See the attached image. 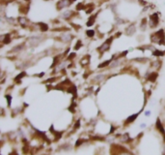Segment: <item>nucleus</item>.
I'll return each mask as SVG.
<instances>
[{
  "mask_svg": "<svg viewBox=\"0 0 165 155\" xmlns=\"http://www.w3.org/2000/svg\"><path fill=\"white\" fill-rule=\"evenodd\" d=\"M90 58H91L90 54H86V55L82 56L81 58H80V60H79L80 66H81V67H86V66L89 65V63H90Z\"/></svg>",
  "mask_w": 165,
  "mask_h": 155,
  "instance_id": "18",
  "label": "nucleus"
},
{
  "mask_svg": "<svg viewBox=\"0 0 165 155\" xmlns=\"http://www.w3.org/2000/svg\"><path fill=\"white\" fill-rule=\"evenodd\" d=\"M149 27V21H148V18L145 17L143 18H141L140 23H139V28L141 32H146Z\"/></svg>",
  "mask_w": 165,
  "mask_h": 155,
  "instance_id": "16",
  "label": "nucleus"
},
{
  "mask_svg": "<svg viewBox=\"0 0 165 155\" xmlns=\"http://www.w3.org/2000/svg\"><path fill=\"white\" fill-rule=\"evenodd\" d=\"M9 32H6V33H0V49H2L4 45H3V43H4L5 39L8 36Z\"/></svg>",
  "mask_w": 165,
  "mask_h": 155,
  "instance_id": "25",
  "label": "nucleus"
},
{
  "mask_svg": "<svg viewBox=\"0 0 165 155\" xmlns=\"http://www.w3.org/2000/svg\"><path fill=\"white\" fill-rule=\"evenodd\" d=\"M5 99H6V102H7V107H8L9 108H11V106H12V101H13V96L11 95V93H8L6 92L5 93Z\"/></svg>",
  "mask_w": 165,
  "mask_h": 155,
  "instance_id": "23",
  "label": "nucleus"
},
{
  "mask_svg": "<svg viewBox=\"0 0 165 155\" xmlns=\"http://www.w3.org/2000/svg\"><path fill=\"white\" fill-rule=\"evenodd\" d=\"M126 23V21L125 18H123L120 16H115L114 17V24L116 26H120V25H124Z\"/></svg>",
  "mask_w": 165,
  "mask_h": 155,
  "instance_id": "19",
  "label": "nucleus"
},
{
  "mask_svg": "<svg viewBox=\"0 0 165 155\" xmlns=\"http://www.w3.org/2000/svg\"><path fill=\"white\" fill-rule=\"evenodd\" d=\"M145 115H146V116L151 115V111H145Z\"/></svg>",
  "mask_w": 165,
  "mask_h": 155,
  "instance_id": "36",
  "label": "nucleus"
},
{
  "mask_svg": "<svg viewBox=\"0 0 165 155\" xmlns=\"http://www.w3.org/2000/svg\"><path fill=\"white\" fill-rule=\"evenodd\" d=\"M5 114V110L0 106V115H4Z\"/></svg>",
  "mask_w": 165,
  "mask_h": 155,
  "instance_id": "35",
  "label": "nucleus"
},
{
  "mask_svg": "<svg viewBox=\"0 0 165 155\" xmlns=\"http://www.w3.org/2000/svg\"><path fill=\"white\" fill-rule=\"evenodd\" d=\"M4 78H6V72L1 71V70H0V80H3Z\"/></svg>",
  "mask_w": 165,
  "mask_h": 155,
  "instance_id": "34",
  "label": "nucleus"
},
{
  "mask_svg": "<svg viewBox=\"0 0 165 155\" xmlns=\"http://www.w3.org/2000/svg\"><path fill=\"white\" fill-rule=\"evenodd\" d=\"M18 14L22 16H27V14L30 11V3L26 2H20L18 6Z\"/></svg>",
  "mask_w": 165,
  "mask_h": 155,
  "instance_id": "13",
  "label": "nucleus"
},
{
  "mask_svg": "<svg viewBox=\"0 0 165 155\" xmlns=\"http://www.w3.org/2000/svg\"><path fill=\"white\" fill-rule=\"evenodd\" d=\"M101 1H103V0H101Z\"/></svg>",
  "mask_w": 165,
  "mask_h": 155,
  "instance_id": "39",
  "label": "nucleus"
},
{
  "mask_svg": "<svg viewBox=\"0 0 165 155\" xmlns=\"http://www.w3.org/2000/svg\"><path fill=\"white\" fill-rule=\"evenodd\" d=\"M86 9V4L84 2H80L78 3L77 5L75 6V11L76 12H79V11H82V10H85Z\"/></svg>",
  "mask_w": 165,
  "mask_h": 155,
  "instance_id": "28",
  "label": "nucleus"
},
{
  "mask_svg": "<svg viewBox=\"0 0 165 155\" xmlns=\"http://www.w3.org/2000/svg\"><path fill=\"white\" fill-rule=\"evenodd\" d=\"M96 34H97V31L94 30V29H87V30L85 31V35H86V36H87L88 38H89V39L95 38Z\"/></svg>",
  "mask_w": 165,
  "mask_h": 155,
  "instance_id": "24",
  "label": "nucleus"
},
{
  "mask_svg": "<svg viewBox=\"0 0 165 155\" xmlns=\"http://www.w3.org/2000/svg\"><path fill=\"white\" fill-rule=\"evenodd\" d=\"M152 55L155 57H161L165 55V50H161L159 49H156L153 52H152Z\"/></svg>",
  "mask_w": 165,
  "mask_h": 155,
  "instance_id": "22",
  "label": "nucleus"
},
{
  "mask_svg": "<svg viewBox=\"0 0 165 155\" xmlns=\"http://www.w3.org/2000/svg\"><path fill=\"white\" fill-rule=\"evenodd\" d=\"M76 1H77V0H58L55 5L56 10L58 12H61L65 9H68V8H70L72 4Z\"/></svg>",
  "mask_w": 165,
  "mask_h": 155,
  "instance_id": "8",
  "label": "nucleus"
},
{
  "mask_svg": "<svg viewBox=\"0 0 165 155\" xmlns=\"http://www.w3.org/2000/svg\"><path fill=\"white\" fill-rule=\"evenodd\" d=\"M17 23H18V25L22 29H28L30 25L32 24V22L28 18V17L22 16V15H20L17 17Z\"/></svg>",
  "mask_w": 165,
  "mask_h": 155,
  "instance_id": "7",
  "label": "nucleus"
},
{
  "mask_svg": "<svg viewBox=\"0 0 165 155\" xmlns=\"http://www.w3.org/2000/svg\"><path fill=\"white\" fill-rule=\"evenodd\" d=\"M32 0H23V2H26V3H31Z\"/></svg>",
  "mask_w": 165,
  "mask_h": 155,
  "instance_id": "37",
  "label": "nucleus"
},
{
  "mask_svg": "<svg viewBox=\"0 0 165 155\" xmlns=\"http://www.w3.org/2000/svg\"><path fill=\"white\" fill-rule=\"evenodd\" d=\"M137 31V23L134 22H130L129 24L126 25V27L125 28V35L128 37H132L134 36V34L136 33Z\"/></svg>",
  "mask_w": 165,
  "mask_h": 155,
  "instance_id": "11",
  "label": "nucleus"
},
{
  "mask_svg": "<svg viewBox=\"0 0 165 155\" xmlns=\"http://www.w3.org/2000/svg\"><path fill=\"white\" fill-rule=\"evenodd\" d=\"M74 39V35L69 30L63 31V32H61L58 36L56 37V40L60 43H62L63 45H70Z\"/></svg>",
  "mask_w": 165,
  "mask_h": 155,
  "instance_id": "2",
  "label": "nucleus"
},
{
  "mask_svg": "<svg viewBox=\"0 0 165 155\" xmlns=\"http://www.w3.org/2000/svg\"><path fill=\"white\" fill-rule=\"evenodd\" d=\"M148 21H149V27L151 29H155L159 25L160 19H159V14L158 13H153L151 14L148 17Z\"/></svg>",
  "mask_w": 165,
  "mask_h": 155,
  "instance_id": "9",
  "label": "nucleus"
},
{
  "mask_svg": "<svg viewBox=\"0 0 165 155\" xmlns=\"http://www.w3.org/2000/svg\"><path fill=\"white\" fill-rule=\"evenodd\" d=\"M27 76H28V74H27V71H26V70H23V71H20V73H18V75L14 78L15 83H16V84H20L22 83V79H23V78H26Z\"/></svg>",
  "mask_w": 165,
  "mask_h": 155,
  "instance_id": "14",
  "label": "nucleus"
},
{
  "mask_svg": "<svg viewBox=\"0 0 165 155\" xmlns=\"http://www.w3.org/2000/svg\"><path fill=\"white\" fill-rule=\"evenodd\" d=\"M47 36L45 35V33L37 32V33L31 34L30 36L26 38V40H25L27 49H34L39 48L43 43L47 41Z\"/></svg>",
  "mask_w": 165,
  "mask_h": 155,
  "instance_id": "1",
  "label": "nucleus"
},
{
  "mask_svg": "<svg viewBox=\"0 0 165 155\" xmlns=\"http://www.w3.org/2000/svg\"><path fill=\"white\" fill-rule=\"evenodd\" d=\"M4 21L6 22V24L9 25V26H16V25H18L17 17H15V16H8V15H7L5 17V18H4Z\"/></svg>",
  "mask_w": 165,
  "mask_h": 155,
  "instance_id": "15",
  "label": "nucleus"
},
{
  "mask_svg": "<svg viewBox=\"0 0 165 155\" xmlns=\"http://www.w3.org/2000/svg\"><path fill=\"white\" fill-rule=\"evenodd\" d=\"M157 77H158V74H157V72L156 71H152V72H150L148 75H147V80L149 81H151V83H155V81L157 79Z\"/></svg>",
  "mask_w": 165,
  "mask_h": 155,
  "instance_id": "21",
  "label": "nucleus"
},
{
  "mask_svg": "<svg viewBox=\"0 0 165 155\" xmlns=\"http://www.w3.org/2000/svg\"><path fill=\"white\" fill-rule=\"evenodd\" d=\"M76 56H77V54H76L75 52H70L68 54V56L66 57V59L69 61V62H74V60L76 58Z\"/></svg>",
  "mask_w": 165,
  "mask_h": 155,
  "instance_id": "27",
  "label": "nucleus"
},
{
  "mask_svg": "<svg viewBox=\"0 0 165 155\" xmlns=\"http://www.w3.org/2000/svg\"><path fill=\"white\" fill-rule=\"evenodd\" d=\"M78 15V12H76L75 10L72 9H65L63 11L60 12L59 18L62 19L64 21H71L72 18H74L76 16Z\"/></svg>",
  "mask_w": 165,
  "mask_h": 155,
  "instance_id": "5",
  "label": "nucleus"
},
{
  "mask_svg": "<svg viewBox=\"0 0 165 155\" xmlns=\"http://www.w3.org/2000/svg\"><path fill=\"white\" fill-rule=\"evenodd\" d=\"M22 108H20V107H17V108H12V116L13 117H15V116H17L18 114H20V112L22 111Z\"/></svg>",
  "mask_w": 165,
  "mask_h": 155,
  "instance_id": "26",
  "label": "nucleus"
},
{
  "mask_svg": "<svg viewBox=\"0 0 165 155\" xmlns=\"http://www.w3.org/2000/svg\"><path fill=\"white\" fill-rule=\"evenodd\" d=\"M114 35H112V36H109L108 38L106 39V40L102 43V44L98 46L97 48V52L101 54V55H102V54H104L105 52H109L110 49H111V45H112V43L114 41Z\"/></svg>",
  "mask_w": 165,
  "mask_h": 155,
  "instance_id": "4",
  "label": "nucleus"
},
{
  "mask_svg": "<svg viewBox=\"0 0 165 155\" xmlns=\"http://www.w3.org/2000/svg\"><path fill=\"white\" fill-rule=\"evenodd\" d=\"M151 42L159 46L165 45V32L163 29L156 31L151 34Z\"/></svg>",
  "mask_w": 165,
  "mask_h": 155,
  "instance_id": "3",
  "label": "nucleus"
},
{
  "mask_svg": "<svg viewBox=\"0 0 165 155\" xmlns=\"http://www.w3.org/2000/svg\"><path fill=\"white\" fill-rule=\"evenodd\" d=\"M132 61L139 62V63H146V62L149 61V58H147V57H136V58H134Z\"/></svg>",
  "mask_w": 165,
  "mask_h": 155,
  "instance_id": "29",
  "label": "nucleus"
},
{
  "mask_svg": "<svg viewBox=\"0 0 165 155\" xmlns=\"http://www.w3.org/2000/svg\"><path fill=\"white\" fill-rule=\"evenodd\" d=\"M99 14V11L97 12L96 14L91 15L90 17L88 18V21H86V26H87V27H92V26H93V25L95 24V23H96V19H97Z\"/></svg>",
  "mask_w": 165,
  "mask_h": 155,
  "instance_id": "17",
  "label": "nucleus"
},
{
  "mask_svg": "<svg viewBox=\"0 0 165 155\" xmlns=\"http://www.w3.org/2000/svg\"><path fill=\"white\" fill-rule=\"evenodd\" d=\"M83 46V43H82V41L81 40H77L76 41V43H75V45L74 46V49L75 50H78V49H80Z\"/></svg>",
  "mask_w": 165,
  "mask_h": 155,
  "instance_id": "30",
  "label": "nucleus"
},
{
  "mask_svg": "<svg viewBox=\"0 0 165 155\" xmlns=\"http://www.w3.org/2000/svg\"><path fill=\"white\" fill-rule=\"evenodd\" d=\"M44 1H53V0H44Z\"/></svg>",
  "mask_w": 165,
  "mask_h": 155,
  "instance_id": "38",
  "label": "nucleus"
},
{
  "mask_svg": "<svg viewBox=\"0 0 165 155\" xmlns=\"http://www.w3.org/2000/svg\"><path fill=\"white\" fill-rule=\"evenodd\" d=\"M45 75V72H42V73H39V74H35V75H33L34 77H37L39 78V79H43Z\"/></svg>",
  "mask_w": 165,
  "mask_h": 155,
  "instance_id": "33",
  "label": "nucleus"
},
{
  "mask_svg": "<svg viewBox=\"0 0 165 155\" xmlns=\"http://www.w3.org/2000/svg\"><path fill=\"white\" fill-rule=\"evenodd\" d=\"M60 78H61V76H57V75L51 76L50 78H48V79L45 80L43 81V83H45V84H52L53 83H56L57 80H59Z\"/></svg>",
  "mask_w": 165,
  "mask_h": 155,
  "instance_id": "20",
  "label": "nucleus"
},
{
  "mask_svg": "<svg viewBox=\"0 0 165 155\" xmlns=\"http://www.w3.org/2000/svg\"><path fill=\"white\" fill-rule=\"evenodd\" d=\"M26 49H27V46H26L25 41H23L22 43H20V44L13 46L12 48H11V49L8 52V53L13 54V55H17V54L24 52Z\"/></svg>",
  "mask_w": 165,
  "mask_h": 155,
  "instance_id": "6",
  "label": "nucleus"
},
{
  "mask_svg": "<svg viewBox=\"0 0 165 155\" xmlns=\"http://www.w3.org/2000/svg\"><path fill=\"white\" fill-rule=\"evenodd\" d=\"M109 77L106 73H97L93 77H91V83L94 84H99L101 83L102 81H104L105 80L109 79Z\"/></svg>",
  "mask_w": 165,
  "mask_h": 155,
  "instance_id": "10",
  "label": "nucleus"
},
{
  "mask_svg": "<svg viewBox=\"0 0 165 155\" xmlns=\"http://www.w3.org/2000/svg\"><path fill=\"white\" fill-rule=\"evenodd\" d=\"M126 63V58H121V57H116L115 59H113L112 61H111V63L109 64L108 66V70H114V69H117L119 67H121V66H123Z\"/></svg>",
  "mask_w": 165,
  "mask_h": 155,
  "instance_id": "12",
  "label": "nucleus"
},
{
  "mask_svg": "<svg viewBox=\"0 0 165 155\" xmlns=\"http://www.w3.org/2000/svg\"><path fill=\"white\" fill-rule=\"evenodd\" d=\"M110 9H111V11H112L114 14H116V12H117V3H112V4H111Z\"/></svg>",
  "mask_w": 165,
  "mask_h": 155,
  "instance_id": "32",
  "label": "nucleus"
},
{
  "mask_svg": "<svg viewBox=\"0 0 165 155\" xmlns=\"http://www.w3.org/2000/svg\"><path fill=\"white\" fill-rule=\"evenodd\" d=\"M151 64H152V66H153V68H155L156 70H157V69L160 68V66H161V61H160V60H156V61H153Z\"/></svg>",
  "mask_w": 165,
  "mask_h": 155,
  "instance_id": "31",
  "label": "nucleus"
}]
</instances>
